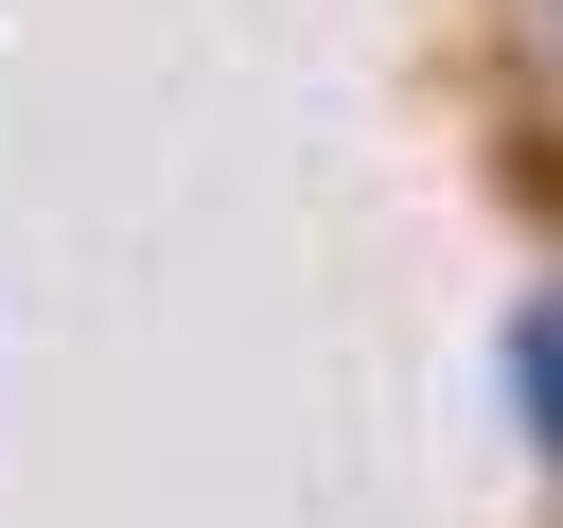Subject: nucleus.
Returning <instances> with one entry per match:
<instances>
[{
  "instance_id": "obj_1",
  "label": "nucleus",
  "mask_w": 563,
  "mask_h": 528,
  "mask_svg": "<svg viewBox=\"0 0 563 528\" xmlns=\"http://www.w3.org/2000/svg\"><path fill=\"white\" fill-rule=\"evenodd\" d=\"M545 35H563V0H545Z\"/></svg>"
}]
</instances>
